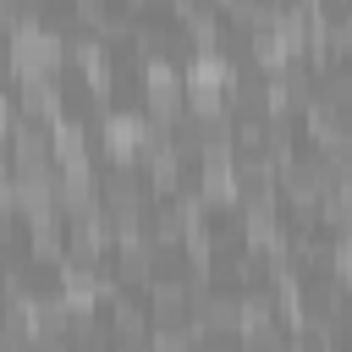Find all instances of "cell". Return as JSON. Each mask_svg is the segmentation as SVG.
<instances>
[{
	"mask_svg": "<svg viewBox=\"0 0 352 352\" xmlns=\"http://www.w3.org/2000/svg\"><path fill=\"white\" fill-rule=\"evenodd\" d=\"M336 280H352V231H341V242H336Z\"/></svg>",
	"mask_w": 352,
	"mask_h": 352,
	"instance_id": "7a4b0ae2",
	"label": "cell"
},
{
	"mask_svg": "<svg viewBox=\"0 0 352 352\" xmlns=\"http://www.w3.org/2000/svg\"><path fill=\"white\" fill-rule=\"evenodd\" d=\"M148 132H154V121H148V110H110L104 116V143H110V154H138L143 143H148Z\"/></svg>",
	"mask_w": 352,
	"mask_h": 352,
	"instance_id": "6da1fadb",
	"label": "cell"
}]
</instances>
